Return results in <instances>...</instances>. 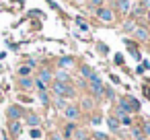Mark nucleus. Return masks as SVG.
Masks as SVG:
<instances>
[{
  "instance_id": "f03ea898",
  "label": "nucleus",
  "mask_w": 150,
  "mask_h": 140,
  "mask_svg": "<svg viewBox=\"0 0 150 140\" xmlns=\"http://www.w3.org/2000/svg\"><path fill=\"white\" fill-rule=\"evenodd\" d=\"M6 117H8L11 122H19L21 117H25V109L15 103V105H11V107L6 109Z\"/></svg>"
},
{
  "instance_id": "6e6552de",
  "label": "nucleus",
  "mask_w": 150,
  "mask_h": 140,
  "mask_svg": "<svg viewBox=\"0 0 150 140\" xmlns=\"http://www.w3.org/2000/svg\"><path fill=\"white\" fill-rule=\"evenodd\" d=\"M52 91H54V95L56 97H64V93H66V82H58V80H52Z\"/></svg>"
},
{
  "instance_id": "bb28decb",
  "label": "nucleus",
  "mask_w": 150,
  "mask_h": 140,
  "mask_svg": "<svg viewBox=\"0 0 150 140\" xmlns=\"http://www.w3.org/2000/svg\"><path fill=\"white\" fill-rule=\"evenodd\" d=\"M132 136H134V140H136V138H140V136H144L142 128H132Z\"/></svg>"
},
{
  "instance_id": "72a5a7b5",
  "label": "nucleus",
  "mask_w": 150,
  "mask_h": 140,
  "mask_svg": "<svg viewBox=\"0 0 150 140\" xmlns=\"http://www.w3.org/2000/svg\"><path fill=\"white\" fill-rule=\"evenodd\" d=\"M142 132H144V134H146V136L150 138V122H148V124H144V128H142Z\"/></svg>"
},
{
  "instance_id": "7c9ffc66",
  "label": "nucleus",
  "mask_w": 150,
  "mask_h": 140,
  "mask_svg": "<svg viewBox=\"0 0 150 140\" xmlns=\"http://www.w3.org/2000/svg\"><path fill=\"white\" fill-rule=\"evenodd\" d=\"M31 138H41V130L39 128H31Z\"/></svg>"
},
{
  "instance_id": "37998d69",
  "label": "nucleus",
  "mask_w": 150,
  "mask_h": 140,
  "mask_svg": "<svg viewBox=\"0 0 150 140\" xmlns=\"http://www.w3.org/2000/svg\"><path fill=\"white\" fill-rule=\"evenodd\" d=\"M74 2H76V4H82V2H84V0H74Z\"/></svg>"
},
{
  "instance_id": "dca6fc26",
  "label": "nucleus",
  "mask_w": 150,
  "mask_h": 140,
  "mask_svg": "<svg viewBox=\"0 0 150 140\" xmlns=\"http://www.w3.org/2000/svg\"><path fill=\"white\" fill-rule=\"evenodd\" d=\"M76 132V122H68L66 124V130H64V138H72Z\"/></svg>"
},
{
  "instance_id": "4be33fe9",
  "label": "nucleus",
  "mask_w": 150,
  "mask_h": 140,
  "mask_svg": "<svg viewBox=\"0 0 150 140\" xmlns=\"http://www.w3.org/2000/svg\"><path fill=\"white\" fill-rule=\"evenodd\" d=\"M74 95H76V89H74V85L66 82V93H64V97H74Z\"/></svg>"
},
{
  "instance_id": "9b49d317",
  "label": "nucleus",
  "mask_w": 150,
  "mask_h": 140,
  "mask_svg": "<svg viewBox=\"0 0 150 140\" xmlns=\"http://www.w3.org/2000/svg\"><path fill=\"white\" fill-rule=\"evenodd\" d=\"M107 126H109L111 132H119V130H121V124H119V119H117L115 115H109V117H107Z\"/></svg>"
},
{
  "instance_id": "473e14b6",
  "label": "nucleus",
  "mask_w": 150,
  "mask_h": 140,
  "mask_svg": "<svg viewBox=\"0 0 150 140\" xmlns=\"http://www.w3.org/2000/svg\"><path fill=\"white\" fill-rule=\"evenodd\" d=\"M76 23H78V27H80V29H84V31H86V29H88V25H86V23H84V21H82V19H80V17H78V19H76Z\"/></svg>"
},
{
  "instance_id": "1a4fd4ad",
  "label": "nucleus",
  "mask_w": 150,
  "mask_h": 140,
  "mask_svg": "<svg viewBox=\"0 0 150 140\" xmlns=\"http://www.w3.org/2000/svg\"><path fill=\"white\" fill-rule=\"evenodd\" d=\"M58 66H60V70L72 68V66H74V58H72V56H64V58H60V60H58Z\"/></svg>"
},
{
  "instance_id": "c03bdc74",
  "label": "nucleus",
  "mask_w": 150,
  "mask_h": 140,
  "mask_svg": "<svg viewBox=\"0 0 150 140\" xmlns=\"http://www.w3.org/2000/svg\"><path fill=\"white\" fill-rule=\"evenodd\" d=\"M148 21H150V11H148Z\"/></svg>"
},
{
  "instance_id": "b1692460",
  "label": "nucleus",
  "mask_w": 150,
  "mask_h": 140,
  "mask_svg": "<svg viewBox=\"0 0 150 140\" xmlns=\"http://www.w3.org/2000/svg\"><path fill=\"white\" fill-rule=\"evenodd\" d=\"M29 74H31V68H29V66H27V64H25V66H21V68H19V76H29Z\"/></svg>"
},
{
  "instance_id": "4c0bfd02",
  "label": "nucleus",
  "mask_w": 150,
  "mask_h": 140,
  "mask_svg": "<svg viewBox=\"0 0 150 140\" xmlns=\"http://www.w3.org/2000/svg\"><path fill=\"white\" fill-rule=\"evenodd\" d=\"M91 122H93V124H95V126H97V124H101V122H103V119H101V117H99V115H95V117H93V119H91Z\"/></svg>"
},
{
  "instance_id": "412c9836",
  "label": "nucleus",
  "mask_w": 150,
  "mask_h": 140,
  "mask_svg": "<svg viewBox=\"0 0 150 140\" xmlns=\"http://www.w3.org/2000/svg\"><path fill=\"white\" fill-rule=\"evenodd\" d=\"M127 103H129V107H132V111H134V113H136V111H140V107H142V105H140V101H138V99H134V97H127Z\"/></svg>"
},
{
  "instance_id": "a878e982",
  "label": "nucleus",
  "mask_w": 150,
  "mask_h": 140,
  "mask_svg": "<svg viewBox=\"0 0 150 140\" xmlns=\"http://www.w3.org/2000/svg\"><path fill=\"white\" fill-rule=\"evenodd\" d=\"M33 87H37V91H47V85H43V82L37 80V78L33 80Z\"/></svg>"
},
{
  "instance_id": "423d86ee",
  "label": "nucleus",
  "mask_w": 150,
  "mask_h": 140,
  "mask_svg": "<svg viewBox=\"0 0 150 140\" xmlns=\"http://www.w3.org/2000/svg\"><path fill=\"white\" fill-rule=\"evenodd\" d=\"M25 124H27L29 128H37V126H41V117H39L37 113L29 111V113H25Z\"/></svg>"
},
{
  "instance_id": "f257e3e1",
  "label": "nucleus",
  "mask_w": 150,
  "mask_h": 140,
  "mask_svg": "<svg viewBox=\"0 0 150 140\" xmlns=\"http://www.w3.org/2000/svg\"><path fill=\"white\" fill-rule=\"evenodd\" d=\"M103 80H101V76H97V74H93L91 78H88V93H91V97H103Z\"/></svg>"
},
{
  "instance_id": "9d476101",
  "label": "nucleus",
  "mask_w": 150,
  "mask_h": 140,
  "mask_svg": "<svg viewBox=\"0 0 150 140\" xmlns=\"http://www.w3.org/2000/svg\"><path fill=\"white\" fill-rule=\"evenodd\" d=\"M19 87L23 91H31L33 89V78L31 76H19Z\"/></svg>"
},
{
  "instance_id": "393cba45",
  "label": "nucleus",
  "mask_w": 150,
  "mask_h": 140,
  "mask_svg": "<svg viewBox=\"0 0 150 140\" xmlns=\"http://www.w3.org/2000/svg\"><path fill=\"white\" fill-rule=\"evenodd\" d=\"M97 52H99V54H105V56H107V54H109V48H107L105 43H97Z\"/></svg>"
},
{
  "instance_id": "c756f323",
  "label": "nucleus",
  "mask_w": 150,
  "mask_h": 140,
  "mask_svg": "<svg viewBox=\"0 0 150 140\" xmlns=\"http://www.w3.org/2000/svg\"><path fill=\"white\" fill-rule=\"evenodd\" d=\"M134 29H136V27H134V23H132V21H127V23L123 25V31H125V33H129V31H134Z\"/></svg>"
},
{
  "instance_id": "a18cd8bd",
  "label": "nucleus",
  "mask_w": 150,
  "mask_h": 140,
  "mask_svg": "<svg viewBox=\"0 0 150 140\" xmlns=\"http://www.w3.org/2000/svg\"><path fill=\"white\" fill-rule=\"evenodd\" d=\"M148 43H150V37H148Z\"/></svg>"
},
{
  "instance_id": "aec40b11",
  "label": "nucleus",
  "mask_w": 150,
  "mask_h": 140,
  "mask_svg": "<svg viewBox=\"0 0 150 140\" xmlns=\"http://www.w3.org/2000/svg\"><path fill=\"white\" fill-rule=\"evenodd\" d=\"M115 4H117V11H121V13L129 11V0H115Z\"/></svg>"
},
{
  "instance_id": "cd10ccee",
  "label": "nucleus",
  "mask_w": 150,
  "mask_h": 140,
  "mask_svg": "<svg viewBox=\"0 0 150 140\" xmlns=\"http://www.w3.org/2000/svg\"><path fill=\"white\" fill-rule=\"evenodd\" d=\"M56 107H60V109H64V107H66V101H64V97H56Z\"/></svg>"
},
{
  "instance_id": "a211bd4d",
  "label": "nucleus",
  "mask_w": 150,
  "mask_h": 140,
  "mask_svg": "<svg viewBox=\"0 0 150 140\" xmlns=\"http://www.w3.org/2000/svg\"><path fill=\"white\" fill-rule=\"evenodd\" d=\"M80 74H82V78H86V80H88V78L95 74V72H93V68H91V66L82 64V66H80Z\"/></svg>"
},
{
  "instance_id": "2f4dec72",
  "label": "nucleus",
  "mask_w": 150,
  "mask_h": 140,
  "mask_svg": "<svg viewBox=\"0 0 150 140\" xmlns=\"http://www.w3.org/2000/svg\"><path fill=\"white\" fill-rule=\"evenodd\" d=\"M95 138H97V140H109V136L103 134V132H95Z\"/></svg>"
},
{
  "instance_id": "39448f33",
  "label": "nucleus",
  "mask_w": 150,
  "mask_h": 140,
  "mask_svg": "<svg viewBox=\"0 0 150 140\" xmlns=\"http://www.w3.org/2000/svg\"><path fill=\"white\" fill-rule=\"evenodd\" d=\"M97 17H99V21H103V23H113V11L111 9H103V6H99L97 9Z\"/></svg>"
},
{
  "instance_id": "0eeeda50",
  "label": "nucleus",
  "mask_w": 150,
  "mask_h": 140,
  "mask_svg": "<svg viewBox=\"0 0 150 140\" xmlns=\"http://www.w3.org/2000/svg\"><path fill=\"white\" fill-rule=\"evenodd\" d=\"M37 80H41L43 85H52V80H54V74H52L47 68H41V70H39V74H37Z\"/></svg>"
},
{
  "instance_id": "f3484780",
  "label": "nucleus",
  "mask_w": 150,
  "mask_h": 140,
  "mask_svg": "<svg viewBox=\"0 0 150 140\" xmlns=\"http://www.w3.org/2000/svg\"><path fill=\"white\" fill-rule=\"evenodd\" d=\"M54 76H56V80H58V82H70V74H68L66 70H58Z\"/></svg>"
},
{
  "instance_id": "a19ab883",
  "label": "nucleus",
  "mask_w": 150,
  "mask_h": 140,
  "mask_svg": "<svg viewBox=\"0 0 150 140\" xmlns=\"http://www.w3.org/2000/svg\"><path fill=\"white\" fill-rule=\"evenodd\" d=\"M144 91H146V97H148V99H150V89H148V87H146V89H144Z\"/></svg>"
},
{
  "instance_id": "f8f14e48",
  "label": "nucleus",
  "mask_w": 150,
  "mask_h": 140,
  "mask_svg": "<svg viewBox=\"0 0 150 140\" xmlns=\"http://www.w3.org/2000/svg\"><path fill=\"white\" fill-rule=\"evenodd\" d=\"M8 132H11V136L17 138V136L23 132V124H21V122H11V124H8Z\"/></svg>"
},
{
  "instance_id": "20e7f679",
  "label": "nucleus",
  "mask_w": 150,
  "mask_h": 140,
  "mask_svg": "<svg viewBox=\"0 0 150 140\" xmlns=\"http://www.w3.org/2000/svg\"><path fill=\"white\" fill-rule=\"evenodd\" d=\"M64 115H66L68 122H76L80 117V107L78 105H66L64 107Z\"/></svg>"
},
{
  "instance_id": "c9c22d12",
  "label": "nucleus",
  "mask_w": 150,
  "mask_h": 140,
  "mask_svg": "<svg viewBox=\"0 0 150 140\" xmlns=\"http://www.w3.org/2000/svg\"><path fill=\"white\" fill-rule=\"evenodd\" d=\"M115 64H123V56L121 54H115Z\"/></svg>"
},
{
  "instance_id": "4468645a",
  "label": "nucleus",
  "mask_w": 150,
  "mask_h": 140,
  "mask_svg": "<svg viewBox=\"0 0 150 140\" xmlns=\"http://www.w3.org/2000/svg\"><path fill=\"white\" fill-rule=\"evenodd\" d=\"M125 45H127V50H129V54L136 58V60H142V54H140V50L136 48V43L134 41H129V39H125Z\"/></svg>"
},
{
  "instance_id": "ea45409f",
  "label": "nucleus",
  "mask_w": 150,
  "mask_h": 140,
  "mask_svg": "<svg viewBox=\"0 0 150 140\" xmlns=\"http://www.w3.org/2000/svg\"><path fill=\"white\" fill-rule=\"evenodd\" d=\"M91 2H93L95 6H101V4H103V0H91Z\"/></svg>"
},
{
  "instance_id": "5701e85b",
  "label": "nucleus",
  "mask_w": 150,
  "mask_h": 140,
  "mask_svg": "<svg viewBox=\"0 0 150 140\" xmlns=\"http://www.w3.org/2000/svg\"><path fill=\"white\" fill-rule=\"evenodd\" d=\"M39 101H41V105H50V97H47V91H39Z\"/></svg>"
},
{
  "instance_id": "58836bf2",
  "label": "nucleus",
  "mask_w": 150,
  "mask_h": 140,
  "mask_svg": "<svg viewBox=\"0 0 150 140\" xmlns=\"http://www.w3.org/2000/svg\"><path fill=\"white\" fill-rule=\"evenodd\" d=\"M50 140H62V136H60V134H52V138H50Z\"/></svg>"
},
{
  "instance_id": "6ab92c4d",
  "label": "nucleus",
  "mask_w": 150,
  "mask_h": 140,
  "mask_svg": "<svg viewBox=\"0 0 150 140\" xmlns=\"http://www.w3.org/2000/svg\"><path fill=\"white\" fill-rule=\"evenodd\" d=\"M103 95H105L109 101H113V99H115V91H113V87H109V85H103Z\"/></svg>"
},
{
  "instance_id": "79ce46f5",
  "label": "nucleus",
  "mask_w": 150,
  "mask_h": 140,
  "mask_svg": "<svg viewBox=\"0 0 150 140\" xmlns=\"http://www.w3.org/2000/svg\"><path fill=\"white\" fill-rule=\"evenodd\" d=\"M136 140H150L148 136H140V138H136Z\"/></svg>"
},
{
  "instance_id": "c85d7f7f",
  "label": "nucleus",
  "mask_w": 150,
  "mask_h": 140,
  "mask_svg": "<svg viewBox=\"0 0 150 140\" xmlns=\"http://www.w3.org/2000/svg\"><path fill=\"white\" fill-rule=\"evenodd\" d=\"M74 134H76V138H78V140H86V136H88V134H86L84 130H76Z\"/></svg>"
},
{
  "instance_id": "f704fd0d",
  "label": "nucleus",
  "mask_w": 150,
  "mask_h": 140,
  "mask_svg": "<svg viewBox=\"0 0 150 140\" xmlns=\"http://www.w3.org/2000/svg\"><path fill=\"white\" fill-rule=\"evenodd\" d=\"M142 13H144V9H142V6H136V9H134V17H140Z\"/></svg>"
},
{
  "instance_id": "2eb2a0df",
  "label": "nucleus",
  "mask_w": 150,
  "mask_h": 140,
  "mask_svg": "<svg viewBox=\"0 0 150 140\" xmlns=\"http://www.w3.org/2000/svg\"><path fill=\"white\" fill-rule=\"evenodd\" d=\"M93 107H95L93 97H88V95H86V97H82V99H80V109H88V111H91Z\"/></svg>"
},
{
  "instance_id": "e433bc0d",
  "label": "nucleus",
  "mask_w": 150,
  "mask_h": 140,
  "mask_svg": "<svg viewBox=\"0 0 150 140\" xmlns=\"http://www.w3.org/2000/svg\"><path fill=\"white\" fill-rule=\"evenodd\" d=\"M142 9H148L150 11V0H142Z\"/></svg>"
},
{
  "instance_id": "ddd939ff",
  "label": "nucleus",
  "mask_w": 150,
  "mask_h": 140,
  "mask_svg": "<svg viewBox=\"0 0 150 140\" xmlns=\"http://www.w3.org/2000/svg\"><path fill=\"white\" fill-rule=\"evenodd\" d=\"M134 35H136L138 41H148V37H150L148 31H146L144 27H136V29H134Z\"/></svg>"
},
{
  "instance_id": "7ed1b4c3",
  "label": "nucleus",
  "mask_w": 150,
  "mask_h": 140,
  "mask_svg": "<svg viewBox=\"0 0 150 140\" xmlns=\"http://www.w3.org/2000/svg\"><path fill=\"white\" fill-rule=\"evenodd\" d=\"M134 111H132V107H129V103H127V97H121L119 101H117V111H115V117H119V115H132Z\"/></svg>"
}]
</instances>
